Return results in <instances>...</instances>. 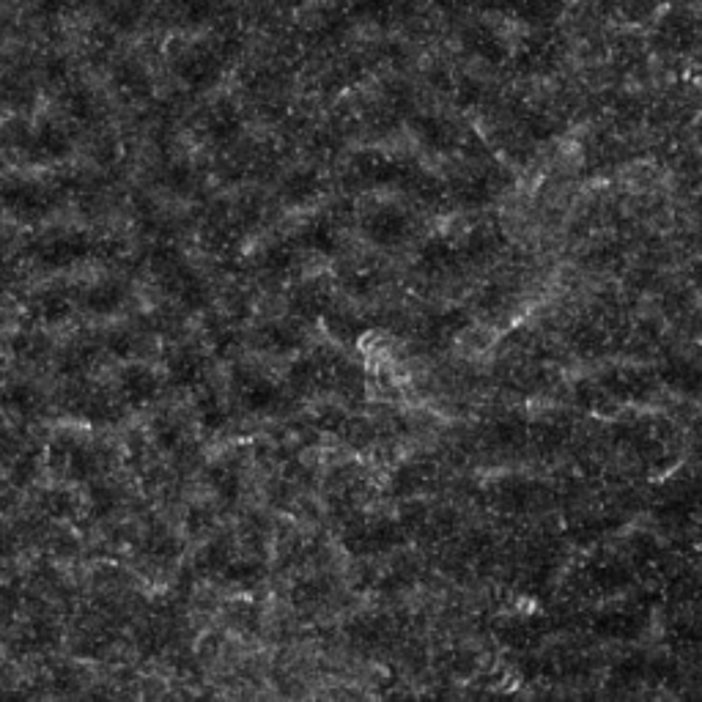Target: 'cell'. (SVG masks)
<instances>
[{"instance_id": "cell-14", "label": "cell", "mask_w": 702, "mask_h": 702, "mask_svg": "<svg viewBox=\"0 0 702 702\" xmlns=\"http://www.w3.org/2000/svg\"><path fill=\"white\" fill-rule=\"evenodd\" d=\"M31 316L42 324H61L72 316V302L64 291H42L31 302Z\"/></svg>"}, {"instance_id": "cell-18", "label": "cell", "mask_w": 702, "mask_h": 702, "mask_svg": "<svg viewBox=\"0 0 702 702\" xmlns=\"http://www.w3.org/2000/svg\"><path fill=\"white\" fill-rule=\"evenodd\" d=\"M223 11V0H176V14L187 25L212 22Z\"/></svg>"}, {"instance_id": "cell-35", "label": "cell", "mask_w": 702, "mask_h": 702, "mask_svg": "<svg viewBox=\"0 0 702 702\" xmlns=\"http://www.w3.org/2000/svg\"><path fill=\"white\" fill-rule=\"evenodd\" d=\"M11 478L17 480L20 486L31 483V480L36 478V456H33V453L14 456V461H11Z\"/></svg>"}, {"instance_id": "cell-25", "label": "cell", "mask_w": 702, "mask_h": 702, "mask_svg": "<svg viewBox=\"0 0 702 702\" xmlns=\"http://www.w3.org/2000/svg\"><path fill=\"white\" fill-rule=\"evenodd\" d=\"M42 511L47 513L50 519H58V522H61V519H69V516H75L77 511V497L66 489H50L42 497Z\"/></svg>"}, {"instance_id": "cell-28", "label": "cell", "mask_w": 702, "mask_h": 702, "mask_svg": "<svg viewBox=\"0 0 702 702\" xmlns=\"http://www.w3.org/2000/svg\"><path fill=\"white\" fill-rule=\"evenodd\" d=\"M294 258H297V250L291 245H272L266 247V253L261 256V266L272 275H286L294 266Z\"/></svg>"}, {"instance_id": "cell-3", "label": "cell", "mask_w": 702, "mask_h": 702, "mask_svg": "<svg viewBox=\"0 0 702 702\" xmlns=\"http://www.w3.org/2000/svg\"><path fill=\"white\" fill-rule=\"evenodd\" d=\"M50 467L69 480H91L99 472V456L91 447L58 439L50 447Z\"/></svg>"}, {"instance_id": "cell-33", "label": "cell", "mask_w": 702, "mask_h": 702, "mask_svg": "<svg viewBox=\"0 0 702 702\" xmlns=\"http://www.w3.org/2000/svg\"><path fill=\"white\" fill-rule=\"evenodd\" d=\"M154 439H157V445H160L162 450H176V447H181V442H184V431H181V426L176 420L165 417V420H157V423H154Z\"/></svg>"}, {"instance_id": "cell-11", "label": "cell", "mask_w": 702, "mask_h": 702, "mask_svg": "<svg viewBox=\"0 0 702 702\" xmlns=\"http://www.w3.org/2000/svg\"><path fill=\"white\" fill-rule=\"evenodd\" d=\"M239 132H242V118H239V113H236L231 105H217L209 110V116H206V135L214 140V143H220V146H228V143H234L236 138H239Z\"/></svg>"}, {"instance_id": "cell-21", "label": "cell", "mask_w": 702, "mask_h": 702, "mask_svg": "<svg viewBox=\"0 0 702 702\" xmlns=\"http://www.w3.org/2000/svg\"><path fill=\"white\" fill-rule=\"evenodd\" d=\"M116 86L118 91H124L132 99H140V96L149 94V75L143 66L127 61L116 69Z\"/></svg>"}, {"instance_id": "cell-20", "label": "cell", "mask_w": 702, "mask_h": 702, "mask_svg": "<svg viewBox=\"0 0 702 702\" xmlns=\"http://www.w3.org/2000/svg\"><path fill=\"white\" fill-rule=\"evenodd\" d=\"M321 190L319 176L313 171H299L294 176H288L286 184H283V195L286 201L291 203H308L310 198H316Z\"/></svg>"}, {"instance_id": "cell-37", "label": "cell", "mask_w": 702, "mask_h": 702, "mask_svg": "<svg viewBox=\"0 0 702 702\" xmlns=\"http://www.w3.org/2000/svg\"><path fill=\"white\" fill-rule=\"evenodd\" d=\"M116 491L107 489V486H94L91 489V508H94L96 516H105V513H110L113 508H116Z\"/></svg>"}, {"instance_id": "cell-36", "label": "cell", "mask_w": 702, "mask_h": 702, "mask_svg": "<svg viewBox=\"0 0 702 702\" xmlns=\"http://www.w3.org/2000/svg\"><path fill=\"white\" fill-rule=\"evenodd\" d=\"M138 343L140 338L135 335V332L124 330L107 338V349L113 351V354H118V357H129V354H135V351H138Z\"/></svg>"}, {"instance_id": "cell-34", "label": "cell", "mask_w": 702, "mask_h": 702, "mask_svg": "<svg viewBox=\"0 0 702 702\" xmlns=\"http://www.w3.org/2000/svg\"><path fill=\"white\" fill-rule=\"evenodd\" d=\"M228 563H231V554H228V549H223V543H209L198 557V565L209 568V571H225Z\"/></svg>"}, {"instance_id": "cell-26", "label": "cell", "mask_w": 702, "mask_h": 702, "mask_svg": "<svg viewBox=\"0 0 702 702\" xmlns=\"http://www.w3.org/2000/svg\"><path fill=\"white\" fill-rule=\"evenodd\" d=\"M223 574L225 579H228V582H234V585L253 587L261 582V576H264V565L253 563V560H231V563L225 565Z\"/></svg>"}, {"instance_id": "cell-13", "label": "cell", "mask_w": 702, "mask_h": 702, "mask_svg": "<svg viewBox=\"0 0 702 702\" xmlns=\"http://www.w3.org/2000/svg\"><path fill=\"white\" fill-rule=\"evenodd\" d=\"M299 247H308L313 253L321 256H332L338 250V228L332 220H316V223L305 225L297 236Z\"/></svg>"}, {"instance_id": "cell-5", "label": "cell", "mask_w": 702, "mask_h": 702, "mask_svg": "<svg viewBox=\"0 0 702 702\" xmlns=\"http://www.w3.org/2000/svg\"><path fill=\"white\" fill-rule=\"evenodd\" d=\"M91 256V242L83 234H66V236H53V239H44L42 245L36 247V258L44 266H53V269H64L72 266L77 261Z\"/></svg>"}, {"instance_id": "cell-6", "label": "cell", "mask_w": 702, "mask_h": 702, "mask_svg": "<svg viewBox=\"0 0 702 702\" xmlns=\"http://www.w3.org/2000/svg\"><path fill=\"white\" fill-rule=\"evenodd\" d=\"M365 234L376 245H398L409 231V217H406L398 206H376L368 217H365Z\"/></svg>"}, {"instance_id": "cell-7", "label": "cell", "mask_w": 702, "mask_h": 702, "mask_svg": "<svg viewBox=\"0 0 702 702\" xmlns=\"http://www.w3.org/2000/svg\"><path fill=\"white\" fill-rule=\"evenodd\" d=\"M234 382L239 401H242L245 409H250V412H269V409L280 401V387H277L272 379L261 376V373L239 371L234 376Z\"/></svg>"}, {"instance_id": "cell-22", "label": "cell", "mask_w": 702, "mask_h": 702, "mask_svg": "<svg viewBox=\"0 0 702 702\" xmlns=\"http://www.w3.org/2000/svg\"><path fill=\"white\" fill-rule=\"evenodd\" d=\"M143 14V0H107L105 3V20L118 28V31H127Z\"/></svg>"}, {"instance_id": "cell-27", "label": "cell", "mask_w": 702, "mask_h": 702, "mask_svg": "<svg viewBox=\"0 0 702 702\" xmlns=\"http://www.w3.org/2000/svg\"><path fill=\"white\" fill-rule=\"evenodd\" d=\"M3 401H6V406H9L11 412H17V415H31L33 409L39 406V393L33 390L31 384H11L9 390H6V395H3Z\"/></svg>"}, {"instance_id": "cell-16", "label": "cell", "mask_w": 702, "mask_h": 702, "mask_svg": "<svg viewBox=\"0 0 702 702\" xmlns=\"http://www.w3.org/2000/svg\"><path fill=\"white\" fill-rule=\"evenodd\" d=\"M291 308H294V313H297L299 319H305V321L319 319L321 313L330 308V294H327V288L316 286V283H310V286H299L294 299H291Z\"/></svg>"}, {"instance_id": "cell-2", "label": "cell", "mask_w": 702, "mask_h": 702, "mask_svg": "<svg viewBox=\"0 0 702 702\" xmlns=\"http://www.w3.org/2000/svg\"><path fill=\"white\" fill-rule=\"evenodd\" d=\"M173 66H176V75L181 77L184 86H190L192 91H203V88H212L220 80L223 58L214 53L212 47L192 44L184 53L176 55Z\"/></svg>"}, {"instance_id": "cell-39", "label": "cell", "mask_w": 702, "mask_h": 702, "mask_svg": "<svg viewBox=\"0 0 702 702\" xmlns=\"http://www.w3.org/2000/svg\"><path fill=\"white\" fill-rule=\"evenodd\" d=\"M168 184H171L173 190H190L192 184V171L187 168V165H173L171 171H168Z\"/></svg>"}, {"instance_id": "cell-19", "label": "cell", "mask_w": 702, "mask_h": 702, "mask_svg": "<svg viewBox=\"0 0 702 702\" xmlns=\"http://www.w3.org/2000/svg\"><path fill=\"white\" fill-rule=\"evenodd\" d=\"M467 44L469 50H475V53L489 58V61H497V58H502V53H505V42L500 39V33H494L491 28H486V25L469 28Z\"/></svg>"}, {"instance_id": "cell-17", "label": "cell", "mask_w": 702, "mask_h": 702, "mask_svg": "<svg viewBox=\"0 0 702 702\" xmlns=\"http://www.w3.org/2000/svg\"><path fill=\"white\" fill-rule=\"evenodd\" d=\"M121 302H124V286H121V283H113V280L96 283V286H91L86 291V308L91 310V313H99V316L116 313V310L121 308Z\"/></svg>"}, {"instance_id": "cell-23", "label": "cell", "mask_w": 702, "mask_h": 702, "mask_svg": "<svg viewBox=\"0 0 702 702\" xmlns=\"http://www.w3.org/2000/svg\"><path fill=\"white\" fill-rule=\"evenodd\" d=\"M209 480H212L214 494L225 502H234L239 497V491H242V478L231 464H214Z\"/></svg>"}, {"instance_id": "cell-1", "label": "cell", "mask_w": 702, "mask_h": 702, "mask_svg": "<svg viewBox=\"0 0 702 702\" xmlns=\"http://www.w3.org/2000/svg\"><path fill=\"white\" fill-rule=\"evenodd\" d=\"M53 192L33 181H11L0 187V206L22 223H36L53 209Z\"/></svg>"}, {"instance_id": "cell-40", "label": "cell", "mask_w": 702, "mask_h": 702, "mask_svg": "<svg viewBox=\"0 0 702 702\" xmlns=\"http://www.w3.org/2000/svg\"><path fill=\"white\" fill-rule=\"evenodd\" d=\"M3 560H6V557H3V552H0V568H3Z\"/></svg>"}, {"instance_id": "cell-15", "label": "cell", "mask_w": 702, "mask_h": 702, "mask_svg": "<svg viewBox=\"0 0 702 702\" xmlns=\"http://www.w3.org/2000/svg\"><path fill=\"white\" fill-rule=\"evenodd\" d=\"M351 173L357 176L360 184H387L398 176V168L379 154H362L351 162Z\"/></svg>"}, {"instance_id": "cell-30", "label": "cell", "mask_w": 702, "mask_h": 702, "mask_svg": "<svg viewBox=\"0 0 702 702\" xmlns=\"http://www.w3.org/2000/svg\"><path fill=\"white\" fill-rule=\"evenodd\" d=\"M143 549H146V554H151V557H157V560H168V557H176V554H179V541H176L168 530H151L149 535H146Z\"/></svg>"}, {"instance_id": "cell-8", "label": "cell", "mask_w": 702, "mask_h": 702, "mask_svg": "<svg viewBox=\"0 0 702 702\" xmlns=\"http://www.w3.org/2000/svg\"><path fill=\"white\" fill-rule=\"evenodd\" d=\"M160 384V376L146 365H127L118 376V393L129 406H146L157 398Z\"/></svg>"}, {"instance_id": "cell-29", "label": "cell", "mask_w": 702, "mask_h": 702, "mask_svg": "<svg viewBox=\"0 0 702 702\" xmlns=\"http://www.w3.org/2000/svg\"><path fill=\"white\" fill-rule=\"evenodd\" d=\"M66 113L77 121H91L96 116V102L94 96L88 94L86 88H72L64 99Z\"/></svg>"}, {"instance_id": "cell-10", "label": "cell", "mask_w": 702, "mask_h": 702, "mask_svg": "<svg viewBox=\"0 0 702 702\" xmlns=\"http://www.w3.org/2000/svg\"><path fill=\"white\" fill-rule=\"evenodd\" d=\"M28 151L36 160H64L72 151V140L64 129L55 127L53 121H44L28 135Z\"/></svg>"}, {"instance_id": "cell-38", "label": "cell", "mask_w": 702, "mask_h": 702, "mask_svg": "<svg viewBox=\"0 0 702 702\" xmlns=\"http://www.w3.org/2000/svg\"><path fill=\"white\" fill-rule=\"evenodd\" d=\"M321 598H324V587L319 582H302L294 590V601H299V604H316Z\"/></svg>"}, {"instance_id": "cell-4", "label": "cell", "mask_w": 702, "mask_h": 702, "mask_svg": "<svg viewBox=\"0 0 702 702\" xmlns=\"http://www.w3.org/2000/svg\"><path fill=\"white\" fill-rule=\"evenodd\" d=\"M393 543H398V530L390 522H376V524H354L346 527L343 532V546L351 554H373L390 549Z\"/></svg>"}, {"instance_id": "cell-12", "label": "cell", "mask_w": 702, "mask_h": 702, "mask_svg": "<svg viewBox=\"0 0 702 702\" xmlns=\"http://www.w3.org/2000/svg\"><path fill=\"white\" fill-rule=\"evenodd\" d=\"M168 379L176 387H195L206 379V360L198 351H179L168 365Z\"/></svg>"}, {"instance_id": "cell-9", "label": "cell", "mask_w": 702, "mask_h": 702, "mask_svg": "<svg viewBox=\"0 0 702 702\" xmlns=\"http://www.w3.org/2000/svg\"><path fill=\"white\" fill-rule=\"evenodd\" d=\"M659 39L670 50H689L700 39V20L689 11H672L661 20Z\"/></svg>"}, {"instance_id": "cell-32", "label": "cell", "mask_w": 702, "mask_h": 702, "mask_svg": "<svg viewBox=\"0 0 702 702\" xmlns=\"http://www.w3.org/2000/svg\"><path fill=\"white\" fill-rule=\"evenodd\" d=\"M53 642H55L53 626H47V623H33V626L20 637V650L22 653H39V650L50 648Z\"/></svg>"}, {"instance_id": "cell-24", "label": "cell", "mask_w": 702, "mask_h": 702, "mask_svg": "<svg viewBox=\"0 0 702 702\" xmlns=\"http://www.w3.org/2000/svg\"><path fill=\"white\" fill-rule=\"evenodd\" d=\"M261 343L266 349L277 351V354H286V351H294L299 346V332L288 324H266L261 330Z\"/></svg>"}, {"instance_id": "cell-31", "label": "cell", "mask_w": 702, "mask_h": 702, "mask_svg": "<svg viewBox=\"0 0 702 702\" xmlns=\"http://www.w3.org/2000/svg\"><path fill=\"white\" fill-rule=\"evenodd\" d=\"M198 417H201V423L209 431H217V428H223L228 423L225 406L217 395H203L201 401H198Z\"/></svg>"}]
</instances>
